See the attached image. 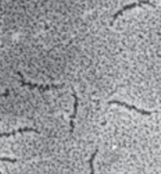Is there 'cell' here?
<instances>
[{
  "instance_id": "1",
  "label": "cell",
  "mask_w": 161,
  "mask_h": 174,
  "mask_svg": "<svg viewBox=\"0 0 161 174\" xmlns=\"http://www.w3.org/2000/svg\"><path fill=\"white\" fill-rule=\"evenodd\" d=\"M142 4H147V5H149L150 6L153 7V8H154V7H155V6L154 5L153 3L150 2L149 0H139V3H131V4L125 6L121 10H120L119 11H118V12L116 13H115V14H114V15L113 16V21L112 22V23H111V25H113V23H114V22H115V21L116 20L117 18L119 17V16L122 13H123L124 11H127V10H131L132 8H134L137 6L141 7Z\"/></svg>"
},
{
  "instance_id": "2",
  "label": "cell",
  "mask_w": 161,
  "mask_h": 174,
  "mask_svg": "<svg viewBox=\"0 0 161 174\" xmlns=\"http://www.w3.org/2000/svg\"><path fill=\"white\" fill-rule=\"evenodd\" d=\"M18 75L20 76V77L21 78L20 80V82L22 84V86H28L31 87V88H36L39 90H42L43 91H45V90H48L51 89H61L64 86V85H52L51 86H44L43 85H36V84H31L30 82H26L24 81L23 80V76L20 74V72H17Z\"/></svg>"
},
{
  "instance_id": "3",
  "label": "cell",
  "mask_w": 161,
  "mask_h": 174,
  "mask_svg": "<svg viewBox=\"0 0 161 174\" xmlns=\"http://www.w3.org/2000/svg\"><path fill=\"white\" fill-rule=\"evenodd\" d=\"M108 104H118V105H120V106H123L126 108L127 109H128L129 110H135L138 113L141 114L142 115H148L150 116L151 115L153 112H150V111H145L144 110H140V109H138L136 106H131V105L128 104L125 102H122V101H116V100H114V101H108Z\"/></svg>"
},
{
  "instance_id": "4",
  "label": "cell",
  "mask_w": 161,
  "mask_h": 174,
  "mask_svg": "<svg viewBox=\"0 0 161 174\" xmlns=\"http://www.w3.org/2000/svg\"><path fill=\"white\" fill-rule=\"evenodd\" d=\"M71 89L73 90V94H72V96L74 97L75 99V103L74 105V114L70 116L69 118H70V125H71V130H70V133H72L74 132V122H73V120L76 118V115L78 113V97L76 95V91L75 90L73 86L71 87Z\"/></svg>"
},
{
  "instance_id": "5",
  "label": "cell",
  "mask_w": 161,
  "mask_h": 174,
  "mask_svg": "<svg viewBox=\"0 0 161 174\" xmlns=\"http://www.w3.org/2000/svg\"><path fill=\"white\" fill-rule=\"evenodd\" d=\"M31 131L35 132V133H36L38 134H40V132L39 131V130H38L37 129H35L25 127V128H23V129H18V130H13V131H12V132L0 133V137H8L11 136V135H15V134H16V133H24V132H31Z\"/></svg>"
},
{
  "instance_id": "6",
  "label": "cell",
  "mask_w": 161,
  "mask_h": 174,
  "mask_svg": "<svg viewBox=\"0 0 161 174\" xmlns=\"http://www.w3.org/2000/svg\"><path fill=\"white\" fill-rule=\"evenodd\" d=\"M98 152H99V150L96 149L94 153L92 154V157H91L90 160H89V161H88L89 165H90L91 169V174H95V170H94V167H93V161L95 160V158L96 155V154H97Z\"/></svg>"
},
{
  "instance_id": "7",
  "label": "cell",
  "mask_w": 161,
  "mask_h": 174,
  "mask_svg": "<svg viewBox=\"0 0 161 174\" xmlns=\"http://www.w3.org/2000/svg\"><path fill=\"white\" fill-rule=\"evenodd\" d=\"M0 161H1L10 162V163H16V162H17L16 159H12V158H1V157H0Z\"/></svg>"
},
{
  "instance_id": "8",
  "label": "cell",
  "mask_w": 161,
  "mask_h": 174,
  "mask_svg": "<svg viewBox=\"0 0 161 174\" xmlns=\"http://www.w3.org/2000/svg\"><path fill=\"white\" fill-rule=\"evenodd\" d=\"M0 121H1V118H0Z\"/></svg>"
}]
</instances>
